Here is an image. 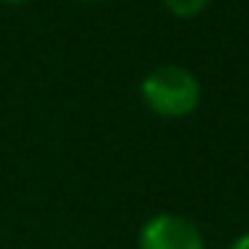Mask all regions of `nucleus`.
Here are the masks:
<instances>
[{
	"instance_id": "nucleus-2",
	"label": "nucleus",
	"mask_w": 249,
	"mask_h": 249,
	"mask_svg": "<svg viewBox=\"0 0 249 249\" xmlns=\"http://www.w3.org/2000/svg\"><path fill=\"white\" fill-rule=\"evenodd\" d=\"M138 249H205V237L191 217L161 211L144 220L138 231Z\"/></svg>"
},
{
	"instance_id": "nucleus-5",
	"label": "nucleus",
	"mask_w": 249,
	"mask_h": 249,
	"mask_svg": "<svg viewBox=\"0 0 249 249\" xmlns=\"http://www.w3.org/2000/svg\"><path fill=\"white\" fill-rule=\"evenodd\" d=\"M3 6H27V3H33V0H0Z\"/></svg>"
},
{
	"instance_id": "nucleus-6",
	"label": "nucleus",
	"mask_w": 249,
	"mask_h": 249,
	"mask_svg": "<svg viewBox=\"0 0 249 249\" xmlns=\"http://www.w3.org/2000/svg\"><path fill=\"white\" fill-rule=\"evenodd\" d=\"M76 3H106V0H76Z\"/></svg>"
},
{
	"instance_id": "nucleus-3",
	"label": "nucleus",
	"mask_w": 249,
	"mask_h": 249,
	"mask_svg": "<svg viewBox=\"0 0 249 249\" xmlns=\"http://www.w3.org/2000/svg\"><path fill=\"white\" fill-rule=\"evenodd\" d=\"M208 3H211V0H161V6H164L173 18H182V21L202 15V12L208 9Z\"/></svg>"
},
{
	"instance_id": "nucleus-1",
	"label": "nucleus",
	"mask_w": 249,
	"mask_h": 249,
	"mask_svg": "<svg viewBox=\"0 0 249 249\" xmlns=\"http://www.w3.org/2000/svg\"><path fill=\"white\" fill-rule=\"evenodd\" d=\"M141 100L144 106L164 120H182L191 117L199 103H202V85L196 79L194 71H188L185 65H156L144 79H141Z\"/></svg>"
},
{
	"instance_id": "nucleus-4",
	"label": "nucleus",
	"mask_w": 249,
	"mask_h": 249,
	"mask_svg": "<svg viewBox=\"0 0 249 249\" xmlns=\"http://www.w3.org/2000/svg\"><path fill=\"white\" fill-rule=\"evenodd\" d=\"M229 249H249V231H246V234H240V237H237Z\"/></svg>"
}]
</instances>
